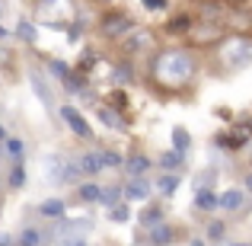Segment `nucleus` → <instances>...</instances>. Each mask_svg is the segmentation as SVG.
Listing matches in <instances>:
<instances>
[{
    "label": "nucleus",
    "instance_id": "obj_5",
    "mask_svg": "<svg viewBox=\"0 0 252 246\" xmlns=\"http://www.w3.org/2000/svg\"><path fill=\"white\" fill-rule=\"evenodd\" d=\"M134 16H131L128 10H118V6H112V10H102L99 13V19H96V32H99V38L102 42H109V45H115L118 38H125L131 29H134Z\"/></svg>",
    "mask_w": 252,
    "mask_h": 246
},
{
    "label": "nucleus",
    "instance_id": "obj_15",
    "mask_svg": "<svg viewBox=\"0 0 252 246\" xmlns=\"http://www.w3.org/2000/svg\"><path fill=\"white\" fill-rule=\"evenodd\" d=\"M150 166H154V160L147 154H125L122 160L125 176H144V173H150Z\"/></svg>",
    "mask_w": 252,
    "mask_h": 246
},
{
    "label": "nucleus",
    "instance_id": "obj_2",
    "mask_svg": "<svg viewBox=\"0 0 252 246\" xmlns=\"http://www.w3.org/2000/svg\"><path fill=\"white\" fill-rule=\"evenodd\" d=\"M32 16H35L38 29L64 32L70 23L80 19V0H35L32 3Z\"/></svg>",
    "mask_w": 252,
    "mask_h": 246
},
{
    "label": "nucleus",
    "instance_id": "obj_32",
    "mask_svg": "<svg viewBox=\"0 0 252 246\" xmlns=\"http://www.w3.org/2000/svg\"><path fill=\"white\" fill-rule=\"evenodd\" d=\"M141 6L150 13H160V10H169V0H141Z\"/></svg>",
    "mask_w": 252,
    "mask_h": 246
},
{
    "label": "nucleus",
    "instance_id": "obj_16",
    "mask_svg": "<svg viewBox=\"0 0 252 246\" xmlns=\"http://www.w3.org/2000/svg\"><path fill=\"white\" fill-rule=\"evenodd\" d=\"M38 214L51 217V221H64V217H67V202L51 195V198H45V202H38Z\"/></svg>",
    "mask_w": 252,
    "mask_h": 246
},
{
    "label": "nucleus",
    "instance_id": "obj_29",
    "mask_svg": "<svg viewBox=\"0 0 252 246\" xmlns=\"http://www.w3.org/2000/svg\"><path fill=\"white\" fill-rule=\"evenodd\" d=\"M16 243L19 246H38V243H45V234H38V227H23L16 234Z\"/></svg>",
    "mask_w": 252,
    "mask_h": 246
},
{
    "label": "nucleus",
    "instance_id": "obj_4",
    "mask_svg": "<svg viewBox=\"0 0 252 246\" xmlns=\"http://www.w3.org/2000/svg\"><path fill=\"white\" fill-rule=\"evenodd\" d=\"M157 48H160V35H157V29H150V26H134L125 38L115 42V51L122 58H131V61L150 58Z\"/></svg>",
    "mask_w": 252,
    "mask_h": 246
},
{
    "label": "nucleus",
    "instance_id": "obj_34",
    "mask_svg": "<svg viewBox=\"0 0 252 246\" xmlns=\"http://www.w3.org/2000/svg\"><path fill=\"white\" fill-rule=\"evenodd\" d=\"M6 135H10V131H6V125H3V122H0V141H3V138H6Z\"/></svg>",
    "mask_w": 252,
    "mask_h": 246
},
{
    "label": "nucleus",
    "instance_id": "obj_19",
    "mask_svg": "<svg viewBox=\"0 0 252 246\" xmlns=\"http://www.w3.org/2000/svg\"><path fill=\"white\" fill-rule=\"evenodd\" d=\"M105 211H109V221H112V224H131V221H134V211H131L128 198H122V202L109 205Z\"/></svg>",
    "mask_w": 252,
    "mask_h": 246
},
{
    "label": "nucleus",
    "instance_id": "obj_12",
    "mask_svg": "<svg viewBox=\"0 0 252 246\" xmlns=\"http://www.w3.org/2000/svg\"><path fill=\"white\" fill-rule=\"evenodd\" d=\"M141 243H157V246H163V243H176V227L166 221H160V224H154V227H147V234L144 237H137Z\"/></svg>",
    "mask_w": 252,
    "mask_h": 246
},
{
    "label": "nucleus",
    "instance_id": "obj_25",
    "mask_svg": "<svg viewBox=\"0 0 252 246\" xmlns=\"http://www.w3.org/2000/svg\"><path fill=\"white\" fill-rule=\"evenodd\" d=\"M26 182H29V176H26V166L23 160H16L10 166V179H6V185H10L13 192H19V189H26Z\"/></svg>",
    "mask_w": 252,
    "mask_h": 246
},
{
    "label": "nucleus",
    "instance_id": "obj_31",
    "mask_svg": "<svg viewBox=\"0 0 252 246\" xmlns=\"http://www.w3.org/2000/svg\"><path fill=\"white\" fill-rule=\"evenodd\" d=\"M214 176H217L214 166H204V170L191 179V185H195V189H214Z\"/></svg>",
    "mask_w": 252,
    "mask_h": 246
},
{
    "label": "nucleus",
    "instance_id": "obj_33",
    "mask_svg": "<svg viewBox=\"0 0 252 246\" xmlns=\"http://www.w3.org/2000/svg\"><path fill=\"white\" fill-rule=\"evenodd\" d=\"M13 64V55H10V48H3V45H0V68H10Z\"/></svg>",
    "mask_w": 252,
    "mask_h": 246
},
{
    "label": "nucleus",
    "instance_id": "obj_17",
    "mask_svg": "<svg viewBox=\"0 0 252 246\" xmlns=\"http://www.w3.org/2000/svg\"><path fill=\"white\" fill-rule=\"evenodd\" d=\"M185 163H189V154H182V150H163L160 157H157V166L160 170H176V173H182L185 170Z\"/></svg>",
    "mask_w": 252,
    "mask_h": 246
},
{
    "label": "nucleus",
    "instance_id": "obj_7",
    "mask_svg": "<svg viewBox=\"0 0 252 246\" xmlns=\"http://www.w3.org/2000/svg\"><path fill=\"white\" fill-rule=\"evenodd\" d=\"M26 80H29V86L35 90V96H38V103L45 105L48 112H55V90H51V83H48V74H45V68H35V64H29L26 68Z\"/></svg>",
    "mask_w": 252,
    "mask_h": 246
},
{
    "label": "nucleus",
    "instance_id": "obj_27",
    "mask_svg": "<svg viewBox=\"0 0 252 246\" xmlns=\"http://www.w3.org/2000/svg\"><path fill=\"white\" fill-rule=\"evenodd\" d=\"M115 202H122V182H118V185H102V189H99L96 205L109 208V205H115Z\"/></svg>",
    "mask_w": 252,
    "mask_h": 246
},
{
    "label": "nucleus",
    "instance_id": "obj_22",
    "mask_svg": "<svg viewBox=\"0 0 252 246\" xmlns=\"http://www.w3.org/2000/svg\"><path fill=\"white\" fill-rule=\"evenodd\" d=\"M13 32H16V38H19V42H26V45H35L38 42V26H35V19H26L23 16Z\"/></svg>",
    "mask_w": 252,
    "mask_h": 246
},
{
    "label": "nucleus",
    "instance_id": "obj_11",
    "mask_svg": "<svg viewBox=\"0 0 252 246\" xmlns=\"http://www.w3.org/2000/svg\"><path fill=\"white\" fill-rule=\"evenodd\" d=\"M243 205H246V192L243 189H227L217 195V211H223V214H240Z\"/></svg>",
    "mask_w": 252,
    "mask_h": 246
},
{
    "label": "nucleus",
    "instance_id": "obj_35",
    "mask_svg": "<svg viewBox=\"0 0 252 246\" xmlns=\"http://www.w3.org/2000/svg\"><path fill=\"white\" fill-rule=\"evenodd\" d=\"M6 16V0H0V19Z\"/></svg>",
    "mask_w": 252,
    "mask_h": 246
},
{
    "label": "nucleus",
    "instance_id": "obj_10",
    "mask_svg": "<svg viewBox=\"0 0 252 246\" xmlns=\"http://www.w3.org/2000/svg\"><path fill=\"white\" fill-rule=\"evenodd\" d=\"M134 221H137V227L141 230H147V227H154V224H160V221H166V211H163V205H157V202H144L141 205V211L134 214Z\"/></svg>",
    "mask_w": 252,
    "mask_h": 246
},
{
    "label": "nucleus",
    "instance_id": "obj_37",
    "mask_svg": "<svg viewBox=\"0 0 252 246\" xmlns=\"http://www.w3.org/2000/svg\"><path fill=\"white\" fill-rule=\"evenodd\" d=\"M246 192H252V173L246 176Z\"/></svg>",
    "mask_w": 252,
    "mask_h": 246
},
{
    "label": "nucleus",
    "instance_id": "obj_21",
    "mask_svg": "<svg viewBox=\"0 0 252 246\" xmlns=\"http://www.w3.org/2000/svg\"><path fill=\"white\" fill-rule=\"evenodd\" d=\"M169 141H172V147L182 150V154H191V147H195V141H191V135H189L185 125H176V128L169 131Z\"/></svg>",
    "mask_w": 252,
    "mask_h": 246
},
{
    "label": "nucleus",
    "instance_id": "obj_6",
    "mask_svg": "<svg viewBox=\"0 0 252 246\" xmlns=\"http://www.w3.org/2000/svg\"><path fill=\"white\" fill-rule=\"evenodd\" d=\"M58 115H61V122L70 128L74 138H80V141H93V138H96L93 128H90V122H86V115L77 109L74 103H61V105H58Z\"/></svg>",
    "mask_w": 252,
    "mask_h": 246
},
{
    "label": "nucleus",
    "instance_id": "obj_23",
    "mask_svg": "<svg viewBox=\"0 0 252 246\" xmlns=\"http://www.w3.org/2000/svg\"><path fill=\"white\" fill-rule=\"evenodd\" d=\"M77 163H80V170H83L86 179H93V176H99V173H102V163H99V154H96V150H86V154H80V157H77Z\"/></svg>",
    "mask_w": 252,
    "mask_h": 246
},
{
    "label": "nucleus",
    "instance_id": "obj_18",
    "mask_svg": "<svg viewBox=\"0 0 252 246\" xmlns=\"http://www.w3.org/2000/svg\"><path fill=\"white\" fill-rule=\"evenodd\" d=\"M191 208L201 211V214H211V211H217V192H214V189H195Z\"/></svg>",
    "mask_w": 252,
    "mask_h": 246
},
{
    "label": "nucleus",
    "instance_id": "obj_9",
    "mask_svg": "<svg viewBox=\"0 0 252 246\" xmlns=\"http://www.w3.org/2000/svg\"><path fill=\"white\" fill-rule=\"evenodd\" d=\"M93 115H96V122L105 125L109 131H125V128H128L125 115H122L118 109H112L109 103H96V105H93Z\"/></svg>",
    "mask_w": 252,
    "mask_h": 246
},
{
    "label": "nucleus",
    "instance_id": "obj_13",
    "mask_svg": "<svg viewBox=\"0 0 252 246\" xmlns=\"http://www.w3.org/2000/svg\"><path fill=\"white\" fill-rule=\"evenodd\" d=\"M179 185H182V173H176V170H163L160 176L154 179V189L160 192L163 198H172L179 192Z\"/></svg>",
    "mask_w": 252,
    "mask_h": 246
},
{
    "label": "nucleus",
    "instance_id": "obj_26",
    "mask_svg": "<svg viewBox=\"0 0 252 246\" xmlns=\"http://www.w3.org/2000/svg\"><path fill=\"white\" fill-rule=\"evenodd\" d=\"M99 179H93V182H77V198L86 205H96V198H99Z\"/></svg>",
    "mask_w": 252,
    "mask_h": 246
},
{
    "label": "nucleus",
    "instance_id": "obj_8",
    "mask_svg": "<svg viewBox=\"0 0 252 246\" xmlns=\"http://www.w3.org/2000/svg\"><path fill=\"white\" fill-rule=\"evenodd\" d=\"M150 192H154L150 173H144V176H128L122 182V198H128V202H147Z\"/></svg>",
    "mask_w": 252,
    "mask_h": 246
},
{
    "label": "nucleus",
    "instance_id": "obj_20",
    "mask_svg": "<svg viewBox=\"0 0 252 246\" xmlns=\"http://www.w3.org/2000/svg\"><path fill=\"white\" fill-rule=\"evenodd\" d=\"M227 221H223V217H214V221H208V227H204V240L208 243H227Z\"/></svg>",
    "mask_w": 252,
    "mask_h": 246
},
{
    "label": "nucleus",
    "instance_id": "obj_30",
    "mask_svg": "<svg viewBox=\"0 0 252 246\" xmlns=\"http://www.w3.org/2000/svg\"><path fill=\"white\" fill-rule=\"evenodd\" d=\"M99 154V163H102V170L109 166V170H122V160L125 157L118 154V150H96Z\"/></svg>",
    "mask_w": 252,
    "mask_h": 246
},
{
    "label": "nucleus",
    "instance_id": "obj_28",
    "mask_svg": "<svg viewBox=\"0 0 252 246\" xmlns=\"http://www.w3.org/2000/svg\"><path fill=\"white\" fill-rule=\"evenodd\" d=\"M191 23H195V19H191L189 13H182V16H172L169 23H166V35H185Z\"/></svg>",
    "mask_w": 252,
    "mask_h": 246
},
{
    "label": "nucleus",
    "instance_id": "obj_14",
    "mask_svg": "<svg viewBox=\"0 0 252 246\" xmlns=\"http://www.w3.org/2000/svg\"><path fill=\"white\" fill-rule=\"evenodd\" d=\"M112 83L115 86H131L134 83V61H131V58L118 55V61L112 64Z\"/></svg>",
    "mask_w": 252,
    "mask_h": 246
},
{
    "label": "nucleus",
    "instance_id": "obj_36",
    "mask_svg": "<svg viewBox=\"0 0 252 246\" xmlns=\"http://www.w3.org/2000/svg\"><path fill=\"white\" fill-rule=\"evenodd\" d=\"M223 6H233V3H243V0H220Z\"/></svg>",
    "mask_w": 252,
    "mask_h": 246
},
{
    "label": "nucleus",
    "instance_id": "obj_1",
    "mask_svg": "<svg viewBox=\"0 0 252 246\" xmlns=\"http://www.w3.org/2000/svg\"><path fill=\"white\" fill-rule=\"evenodd\" d=\"M144 61H147L144 64L147 90H154L163 99L185 96L198 80V58L191 55V45H166Z\"/></svg>",
    "mask_w": 252,
    "mask_h": 246
},
{
    "label": "nucleus",
    "instance_id": "obj_38",
    "mask_svg": "<svg viewBox=\"0 0 252 246\" xmlns=\"http://www.w3.org/2000/svg\"><path fill=\"white\" fill-rule=\"evenodd\" d=\"M102 3H112V0H102Z\"/></svg>",
    "mask_w": 252,
    "mask_h": 246
},
{
    "label": "nucleus",
    "instance_id": "obj_24",
    "mask_svg": "<svg viewBox=\"0 0 252 246\" xmlns=\"http://www.w3.org/2000/svg\"><path fill=\"white\" fill-rule=\"evenodd\" d=\"M3 154L10 157L13 163H16V160H26V141H19V138H10V135H6V138H3Z\"/></svg>",
    "mask_w": 252,
    "mask_h": 246
},
{
    "label": "nucleus",
    "instance_id": "obj_3",
    "mask_svg": "<svg viewBox=\"0 0 252 246\" xmlns=\"http://www.w3.org/2000/svg\"><path fill=\"white\" fill-rule=\"evenodd\" d=\"M211 51L223 74H233V70H243L252 64V38L243 32H227L217 45H211Z\"/></svg>",
    "mask_w": 252,
    "mask_h": 246
}]
</instances>
